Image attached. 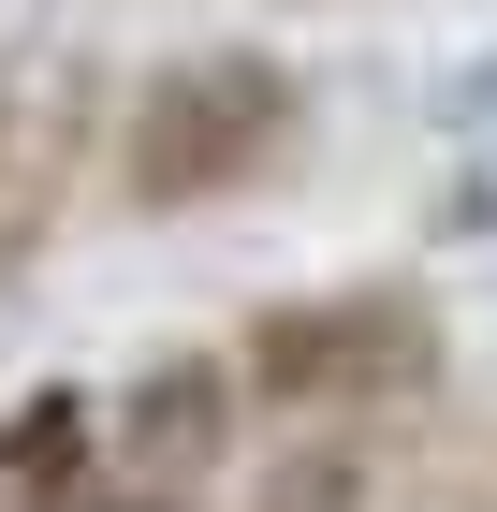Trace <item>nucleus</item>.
Listing matches in <instances>:
<instances>
[{
  "instance_id": "f257e3e1",
  "label": "nucleus",
  "mask_w": 497,
  "mask_h": 512,
  "mask_svg": "<svg viewBox=\"0 0 497 512\" xmlns=\"http://www.w3.org/2000/svg\"><path fill=\"white\" fill-rule=\"evenodd\" d=\"M307 132V88L293 59L264 44H191V59H161L132 88V118H117V191L147 205V220H191V205H234L264 191L278 161Z\"/></svg>"
},
{
  "instance_id": "f03ea898",
  "label": "nucleus",
  "mask_w": 497,
  "mask_h": 512,
  "mask_svg": "<svg viewBox=\"0 0 497 512\" xmlns=\"http://www.w3.org/2000/svg\"><path fill=\"white\" fill-rule=\"evenodd\" d=\"M234 381L249 410H293V425H337V410H395V395L439 381V308L410 278H337V293H293L234 337Z\"/></svg>"
},
{
  "instance_id": "7ed1b4c3",
  "label": "nucleus",
  "mask_w": 497,
  "mask_h": 512,
  "mask_svg": "<svg viewBox=\"0 0 497 512\" xmlns=\"http://www.w3.org/2000/svg\"><path fill=\"white\" fill-rule=\"evenodd\" d=\"M234 366H161V381H132V410H117V425H132V469L117 483H191L205 454H220V425H234Z\"/></svg>"
},
{
  "instance_id": "20e7f679",
  "label": "nucleus",
  "mask_w": 497,
  "mask_h": 512,
  "mask_svg": "<svg viewBox=\"0 0 497 512\" xmlns=\"http://www.w3.org/2000/svg\"><path fill=\"white\" fill-rule=\"evenodd\" d=\"M439 205H454V235H497V59L439 88Z\"/></svg>"
},
{
  "instance_id": "39448f33",
  "label": "nucleus",
  "mask_w": 497,
  "mask_h": 512,
  "mask_svg": "<svg viewBox=\"0 0 497 512\" xmlns=\"http://www.w3.org/2000/svg\"><path fill=\"white\" fill-rule=\"evenodd\" d=\"M59 512H176L161 483H117V498H59Z\"/></svg>"
}]
</instances>
